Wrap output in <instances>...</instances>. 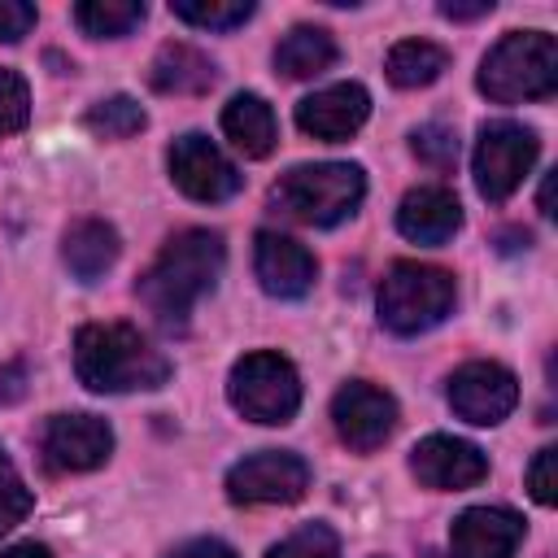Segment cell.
<instances>
[{"instance_id": "obj_1", "label": "cell", "mask_w": 558, "mask_h": 558, "mask_svg": "<svg viewBox=\"0 0 558 558\" xmlns=\"http://www.w3.org/2000/svg\"><path fill=\"white\" fill-rule=\"evenodd\" d=\"M222 262H227L222 235L205 231V227H187V231H179L161 244L153 266L140 275L135 292L166 331H183L196 301L214 292V283L222 275Z\"/></svg>"}, {"instance_id": "obj_2", "label": "cell", "mask_w": 558, "mask_h": 558, "mask_svg": "<svg viewBox=\"0 0 558 558\" xmlns=\"http://www.w3.org/2000/svg\"><path fill=\"white\" fill-rule=\"evenodd\" d=\"M74 371L92 392H148L170 379V362L131 323H87L74 336Z\"/></svg>"}, {"instance_id": "obj_3", "label": "cell", "mask_w": 558, "mask_h": 558, "mask_svg": "<svg viewBox=\"0 0 558 558\" xmlns=\"http://www.w3.org/2000/svg\"><path fill=\"white\" fill-rule=\"evenodd\" d=\"M366 196V174L353 161H318L292 166L270 187V209L301 227H336Z\"/></svg>"}, {"instance_id": "obj_4", "label": "cell", "mask_w": 558, "mask_h": 558, "mask_svg": "<svg viewBox=\"0 0 558 558\" xmlns=\"http://www.w3.org/2000/svg\"><path fill=\"white\" fill-rule=\"evenodd\" d=\"M558 87V44L545 31H510L480 61V92L497 105L545 100Z\"/></svg>"}, {"instance_id": "obj_5", "label": "cell", "mask_w": 558, "mask_h": 558, "mask_svg": "<svg viewBox=\"0 0 558 558\" xmlns=\"http://www.w3.org/2000/svg\"><path fill=\"white\" fill-rule=\"evenodd\" d=\"M458 283L445 266L427 262H392L379 279V323L392 336H418L453 314Z\"/></svg>"}, {"instance_id": "obj_6", "label": "cell", "mask_w": 558, "mask_h": 558, "mask_svg": "<svg viewBox=\"0 0 558 558\" xmlns=\"http://www.w3.org/2000/svg\"><path fill=\"white\" fill-rule=\"evenodd\" d=\"M227 401L253 423H288L301 405V375L283 353H244L227 375Z\"/></svg>"}, {"instance_id": "obj_7", "label": "cell", "mask_w": 558, "mask_h": 558, "mask_svg": "<svg viewBox=\"0 0 558 558\" xmlns=\"http://www.w3.org/2000/svg\"><path fill=\"white\" fill-rule=\"evenodd\" d=\"M536 153H541V140L532 126L523 122H484L480 126V140H475V187L484 201H506L519 192V183L532 174L536 166Z\"/></svg>"}, {"instance_id": "obj_8", "label": "cell", "mask_w": 558, "mask_h": 558, "mask_svg": "<svg viewBox=\"0 0 558 558\" xmlns=\"http://www.w3.org/2000/svg\"><path fill=\"white\" fill-rule=\"evenodd\" d=\"M310 488V462L288 449H262L227 471V497L235 506H288Z\"/></svg>"}, {"instance_id": "obj_9", "label": "cell", "mask_w": 558, "mask_h": 558, "mask_svg": "<svg viewBox=\"0 0 558 558\" xmlns=\"http://www.w3.org/2000/svg\"><path fill=\"white\" fill-rule=\"evenodd\" d=\"M166 166H170V179L183 196L192 201H205V205H218V201H231L240 192V170L227 161V153L209 140V135H179L166 153Z\"/></svg>"}, {"instance_id": "obj_10", "label": "cell", "mask_w": 558, "mask_h": 558, "mask_svg": "<svg viewBox=\"0 0 558 558\" xmlns=\"http://www.w3.org/2000/svg\"><path fill=\"white\" fill-rule=\"evenodd\" d=\"M331 423L353 453H375L397 432V401L366 379H349L331 397Z\"/></svg>"}, {"instance_id": "obj_11", "label": "cell", "mask_w": 558, "mask_h": 558, "mask_svg": "<svg viewBox=\"0 0 558 558\" xmlns=\"http://www.w3.org/2000/svg\"><path fill=\"white\" fill-rule=\"evenodd\" d=\"M39 453H44V466L52 475L96 471L113 453V432L96 414H52L48 427H44Z\"/></svg>"}, {"instance_id": "obj_12", "label": "cell", "mask_w": 558, "mask_h": 558, "mask_svg": "<svg viewBox=\"0 0 558 558\" xmlns=\"http://www.w3.org/2000/svg\"><path fill=\"white\" fill-rule=\"evenodd\" d=\"M449 405L458 418L493 427L519 405V379L501 362H466L449 375Z\"/></svg>"}, {"instance_id": "obj_13", "label": "cell", "mask_w": 558, "mask_h": 558, "mask_svg": "<svg viewBox=\"0 0 558 558\" xmlns=\"http://www.w3.org/2000/svg\"><path fill=\"white\" fill-rule=\"evenodd\" d=\"M410 471L418 475V484H427L436 493H458V488H475L480 480H488V458L471 440L427 436L414 445Z\"/></svg>"}, {"instance_id": "obj_14", "label": "cell", "mask_w": 558, "mask_h": 558, "mask_svg": "<svg viewBox=\"0 0 558 558\" xmlns=\"http://www.w3.org/2000/svg\"><path fill=\"white\" fill-rule=\"evenodd\" d=\"M523 519L506 506H471L449 527V558H514L523 545Z\"/></svg>"}, {"instance_id": "obj_15", "label": "cell", "mask_w": 558, "mask_h": 558, "mask_svg": "<svg viewBox=\"0 0 558 558\" xmlns=\"http://www.w3.org/2000/svg\"><path fill=\"white\" fill-rule=\"evenodd\" d=\"M253 270H257V283L279 296V301H296L314 288V275H318V262L305 244H296L292 235H279V231H257L253 240Z\"/></svg>"}, {"instance_id": "obj_16", "label": "cell", "mask_w": 558, "mask_h": 558, "mask_svg": "<svg viewBox=\"0 0 558 558\" xmlns=\"http://www.w3.org/2000/svg\"><path fill=\"white\" fill-rule=\"evenodd\" d=\"M366 113H371V96L362 83H331V87H323L296 105V126L314 140L340 144V140L362 131Z\"/></svg>"}, {"instance_id": "obj_17", "label": "cell", "mask_w": 558, "mask_h": 558, "mask_svg": "<svg viewBox=\"0 0 558 558\" xmlns=\"http://www.w3.org/2000/svg\"><path fill=\"white\" fill-rule=\"evenodd\" d=\"M458 227H462V205L440 183L410 187L397 205V231L414 244H445V240H453Z\"/></svg>"}, {"instance_id": "obj_18", "label": "cell", "mask_w": 558, "mask_h": 558, "mask_svg": "<svg viewBox=\"0 0 558 558\" xmlns=\"http://www.w3.org/2000/svg\"><path fill=\"white\" fill-rule=\"evenodd\" d=\"M214 78H218L214 61L192 44H161L148 65V83L161 96H201L214 87Z\"/></svg>"}, {"instance_id": "obj_19", "label": "cell", "mask_w": 558, "mask_h": 558, "mask_svg": "<svg viewBox=\"0 0 558 558\" xmlns=\"http://www.w3.org/2000/svg\"><path fill=\"white\" fill-rule=\"evenodd\" d=\"M118 248H122L118 231L105 218H78V222H70V231L61 240V257L78 283H96L118 262Z\"/></svg>"}, {"instance_id": "obj_20", "label": "cell", "mask_w": 558, "mask_h": 558, "mask_svg": "<svg viewBox=\"0 0 558 558\" xmlns=\"http://www.w3.org/2000/svg\"><path fill=\"white\" fill-rule=\"evenodd\" d=\"M222 131L227 140L244 153V157H270L275 140H279V126H275V109L257 96V92H240L227 100L222 109Z\"/></svg>"}, {"instance_id": "obj_21", "label": "cell", "mask_w": 558, "mask_h": 558, "mask_svg": "<svg viewBox=\"0 0 558 558\" xmlns=\"http://www.w3.org/2000/svg\"><path fill=\"white\" fill-rule=\"evenodd\" d=\"M340 57L331 31L323 26H292L279 44H275V70L283 78H314L323 70H331Z\"/></svg>"}, {"instance_id": "obj_22", "label": "cell", "mask_w": 558, "mask_h": 558, "mask_svg": "<svg viewBox=\"0 0 558 558\" xmlns=\"http://www.w3.org/2000/svg\"><path fill=\"white\" fill-rule=\"evenodd\" d=\"M384 70L397 87H427L449 70V52L432 39H401V44H392Z\"/></svg>"}, {"instance_id": "obj_23", "label": "cell", "mask_w": 558, "mask_h": 558, "mask_svg": "<svg viewBox=\"0 0 558 558\" xmlns=\"http://www.w3.org/2000/svg\"><path fill=\"white\" fill-rule=\"evenodd\" d=\"M144 0H83L74 9V22L92 39H122L144 22Z\"/></svg>"}, {"instance_id": "obj_24", "label": "cell", "mask_w": 558, "mask_h": 558, "mask_svg": "<svg viewBox=\"0 0 558 558\" xmlns=\"http://www.w3.org/2000/svg\"><path fill=\"white\" fill-rule=\"evenodd\" d=\"M144 126H148V113L131 96H109V100H96L87 109V131L100 135V140H131Z\"/></svg>"}, {"instance_id": "obj_25", "label": "cell", "mask_w": 558, "mask_h": 558, "mask_svg": "<svg viewBox=\"0 0 558 558\" xmlns=\"http://www.w3.org/2000/svg\"><path fill=\"white\" fill-rule=\"evenodd\" d=\"M174 17L201 26V31H235L253 17V0H174Z\"/></svg>"}, {"instance_id": "obj_26", "label": "cell", "mask_w": 558, "mask_h": 558, "mask_svg": "<svg viewBox=\"0 0 558 558\" xmlns=\"http://www.w3.org/2000/svg\"><path fill=\"white\" fill-rule=\"evenodd\" d=\"M266 558H340V536L327 523H305L279 545H270Z\"/></svg>"}, {"instance_id": "obj_27", "label": "cell", "mask_w": 558, "mask_h": 558, "mask_svg": "<svg viewBox=\"0 0 558 558\" xmlns=\"http://www.w3.org/2000/svg\"><path fill=\"white\" fill-rule=\"evenodd\" d=\"M31 506H35V497H31L26 480L17 475V466L9 462V453L0 449V536L13 532L31 514Z\"/></svg>"}, {"instance_id": "obj_28", "label": "cell", "mask_w": 558, "mask_h": 558, "mask_svg": "<svg viewBox=\"0 0 558 558\" xmlns=\"http://www.w3.org/2000/svg\"><path fill=\"white\" fill-rule=\"evenodd\" d=\"M26 122H31V87L17 70L0 65V140L17 135Z\"/></svg>"}, {"instance_id": "obj_29", "label": "cell", "mask_w": 558, "mask_h": 558, "mask_svg": "<svg viewBox=\"0 0 558 558\" xmlns=\"http://www.w3.org/2000/svg\"><path fill=\"white\" fill-rule=\"evenodd\" d=\"M410 148H414L418 161H427V166H436V170H449V166L458 161V135H453V126H445V122L418 126V131L410 135Z\"/></svg>"}, {"instance_id": "obj_30", "label": "cell", "mask_w": 558, "mask_h": 558, "mask_svg": "<svg viewBox=\"0 0 558 558\" xmlns=\"http://www.w3.org/2000/svg\"><path fill=\"white\" fill-rule=\"evenodd\" d=\"M527 488H532V497H536L541 506H554V501H558V449H554V445H545V449L532 458V466H527Z\"/></svg>"}, {"instance_id": "obj_31", "label": "cell", "mask_w": 558, "mask_h": 558, "mask_svg": "<svg viewBox=\"0 0 558 558\" xmlns=\"http://www.w3.org/2000/svg\"><path fill=\"white\" fill-rule=\"evenodd\" d=\"M39 22L35 4L26 0H0V44H17L22 35H31Z\"/></svg>"}, {"instance_id": "obj_32", "label": "cell", "mask_w": 558, "mask_h": 558, "mask_svg": "<svg viewBox=\"0 0 558 558\" xmlns=\"http://www.w3.org/2000/svg\"><path fill=\"white\" fill-rule=\"evenodd\" d=\"M166 558H235V549L214 536H196V541H183L179 549H170Z\"/></svg>"}, {"instance_id": "obj_33", "label": "cell", "mask_w": 558, "mask_h": 558, "mask_svg": "<svg viewBox=\"0 0 558 558\" xmlns=\"http://www.w3.org/2000/svg\"><path fill=\"white\" fill-rule=\"evenodd\" d=\"M22 392H26V362L0 366V401H22Z\"/></svg>"}, {"instance_id": "obj_34", "label": "cell", "mask_w": 558, "mask_h": 558, "mask_svg": "<svg viewBox=\"0 0 558 558\" xmlns=\"http://www.w3.org/2000/svg\"><path fill=\"white\" fill-rule=\"evenodd\" d=\"M440 13H445V17H453V22H471V17L493 13V0H475V4H462V0H440Z\"/></svg>"}, {"instance_id": "obj_35", "label": "cell", "mask_w": 558, "mask_h": 558, "mask_svg": "<svg viewBox=\"0 0 558 558\" xmlns=\"http://www.w3.org/2000/svg\"><path fill=\"white\" fill-rule=\"evenodd\" d=\"M0 558H52V549H48V545H39V541H22V545L0 549Z\"/></svg>"}, {"instance_id": "obj_36", "label": "cell", "mask_w": 558, "mask_h": 558, "mask_svg": "<svg viewBox=\"0 0 558 558\" xmlns=\"http://www.w3.org/2000/svg\"><path fill=\"white\" fill-rule=\"evenodd\" d=\"M541 214L554 218V174H545V183H541Z\"/></svg>"}]
</instances>
